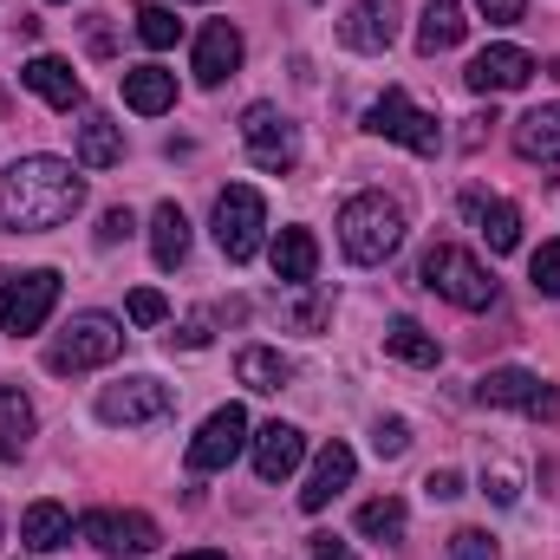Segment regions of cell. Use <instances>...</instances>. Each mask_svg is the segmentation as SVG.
Wrapping results in <instances>:
<instances>
[{"label": "cell", "mask_w": 560, "mask_h": 560, "mask_svg": "<svg viewBox=\"0 0 560 560\" xmlns=\"http://www.w3.org/2000/svg\"><path fill=\"white\" fill-rule=\"evenodd\" d=\"M463 215L482 229V242H489L495 255H515V248H522V209H515V202L469 189V196H463Z\"/></svg>", "instance_id": "obj_18"}, {"label": "cell", "mask_w": 560, "mask_h": 560, "mask_svg": "<svg viewBox=\"0 0 560 560\" xmlns=\"http://www.w3.org/2000/svg\"><path fill=\"white\" fill-rule=\"evenodd\" d=\"M170 411H176V392L163 378H150V372H131V378H118V385L98 392V423H112V430L163 423Z\"/></svg>", "instance_id": "obj_8"}, {"label": "cell", "mask_w": 560, "mask_h": 560, "mask_svg": "<svg viewBox=\"0 0 560 560\" xmlns=\"http://www.w3.org/2000/svg\"><path fill=\"white\" fill-rule=\"evenodd\" d=\"M150 255H156V268H183V255H189V215L176 202H156V215H150Z\"/></svg>", "instance_id": "obj_28"}, {"label": "cell", "mask_w": 560, "mask_h": 560, "mask_svg": "<svg viewBox=\"0 0 560 560\" xmlns=\"http://www.w3.org/2000/svg\"><path fill=\"white\" fill-rule=\"evenodd\" d=\"M261 242H268V202H261V189L229 183V189L215 196V248H222L229 261H255Z\"/></svg>", "instance_id": "obj_6"}, {"label": "cell", "mask_w": 560, "mask_h": 560, "mask_svg": "<svg viewBox=\"0 0 560 560\" xmlns=\"http://www.w3.org/2000/svg\"><path fill=\"white\" fill-rule=\"evenodd\" d=\"M515 150L528 163H560V98L555 105H535L528 118H515Z\"/></svg>", "instance_id": "obj_24"}, {"label": "cell", "mask_w": 560, "mask_h": 560, "mask_svg": "<svg viewBox=\"0 0 560 560\" xmlns=\"http://www.w3.org/2000/svg\"><path fill=\"white\" fill-rule=\"evenodd\" d=\"M463 33H469V20H463V0H430L418 20V52H450V46H463Z\"/></svg>", "instance_id": "obj_26"}, {"label": "cell", "mask_w": 560, "mask_h": 560, "mask_svg": "<svg viewBox=\"0 0 560 560\" xmlns=\"http://www.w3.org/2000/svg\"><path fill=\"white\" fill-rule=\"evenodd\" d=\"M235 66H242V33L229 20H209L202 39H196V79L222 85V79H235Z\"/></svg>", "instance_id": "obj_19"}, {"label": "cell", "mask_w": 560, "mask_h": 560, "mask_svg": "<svg viewBox=\"0 0 560 560\" xmlns=\"http://www.w3.org/2000/svg\"><path fill=\"white\" fill-rule=\"evenodd\" d=\"M79 535L105 555H150L163 541V528L143 509H92V515H79Z\"/></svg>", "instance_id": "obj_12"}, {"label": "cell", "mask_w": 560, "mask_h": 560, "mask_svg": "<svg viewBox=\"0 0 560 560\" xmlns=\"http://www.w3.org/2000/svg\"><path fill=\"white\" fill-rule=\"evenodd\" d=\"M280 326H293V332H326V319H332V300L313 287V280H300V287H287L275 300Z\"/></svg>", "instance_id": "obj_27"}, {"label": "cell", "mask_w": 560, "mask_h": 560, "mask_svg": "<svg viewBox=\"0 0 560 560\" xmlns=\"http://www.w3.org/2000/svg\"><path fill=\"white\" fill-rule=\"evenodd\" d=\"M33 430H39L33 398H26L20 385H0V463H20L26 443H33Z\"/></svg>", "instance_id": "obj_22"}, {"label": "cell", "mask_w": 560, "mask_h": 560, "mask_svg": "<svg viewBox=\"0 0 560 560\" xmlns=\"http://www.w3.org/2000/svg\"><path fill=\"white\" fill-rule=\"evenodd\" d=\"M72 535H79V522H72V509H59V502H33V509L20 515V541H26L33 555H59Z\"/></svg>", "instance_id": "obj_21"}, {"label": "cell", "mask_w": 560, "mask_h": 560, "mask_svg": "<svg viewBox=\"0 0 560 560\" xmlns=\"http://www.w3.org/2000/svg\"><path fill=\"white\" fill-rule=\"evenodd\" d=\"M242 150H248V163L255 170H268V176H287L293 163H300V131H293V118L280 112V105H248L242 112Z\"/></svg>", "instance_id": "obj_9"}, {"label": "cell", "mask_w": 560, "mask_h": 560, "mask_svg": "<svg viewBox=\"0 0 560 560\" xmlns=\"http://www.w3.org/2000/svg\"><path fill=\"white\" fill-rule=\"evenodd\" d=\"M131 229H138V222H131V209H105V215H98V248H118Z\"/></svg>", "instance_id": "obj_38"}, {"label": "cell", "mask_w": 560, "mask_h": 560, "mask_svg": "<svg viewBox=\"0 0 560 560\" xmlns=\"http://www.w3.org/2000/svg\"><path fill=\"white\" fill-rule=\"evenodd\" d=\"M476 13H482L489 26H515V20L528 13V0H476Z\"/></svg>", "instance_id": "obj_39"}, {"label": "cell", "mask_w": 560, "mask_h": 560, "mask_svg": "<svg viewBox=\"0 0 560 560\" xmlns=\"http://www.w3.org/2000/svg\"><path fill=\"white\" fill-rule=\"evenodd\" d=\"M125 163V125H112V112H85L79 118V170H118Z\"/></svg>", "instance_id": "obj_20"}, {"label": "cell", "mask_w": 560, "mask_h": 560, "mask_svg": "<svg viewBox=\"0 0 560 560\" xmlns=\"http://www.w3.org/2000/svg\"><path fill=\"white\" fill-rule=\"evenodd\" d=\"M248 450H255V476L261 482H280V476H293L300 469V456H306V436L293 430V423H261L255 436H248Z\"/></svg>", "instance_id": "obj_17"}, {"label": "cell", "mask_w": 560, "mask_h": 560, "mask_svg": "<svg viewBox=\"0 0 560 560\" xmlns=\"http://www.w3.org/2000/svg\"><path fill=\"white\" fill-rule=\"evenodd\" d=\"M476 398L495 405V411H522V418L560 423V392L541 372H528V365H489V372L476 378Z\"/></svg>", "instance_id": "obj_7"}, {"label": "cell", "mask_w": 560, "mask_h": 560, "mask_svg": "<svg viewBox=\"0 0 560 560\" xmlns=\"http://www.w3.org/2000/svg\"><path fill=\"white\" fill-rule=\"evenodd\" d=\"M242 450H248V411H242V405H222V411H209L202 430L189 436V469H196V476H215V469H229Z\"/></svg>", "instance_id": "obj_11"}, {"label": "cell", "mask_w": 560, "mask_h": 560, "mask_svg": "<svg viewBox=\"0 0 560 560\" xmlns=\"http://www.w3.org/2000/svg\"><path fill=\"white\" fill-rule=\"evenodd\" d=\"M365 131L372 138H392L405 143L411 156H436L443 150V125H436V112H423V105H411V92H378L372 105H365Z\"/></svg>", "instance_id": "obj_5"}, {"label": "cell", "mask_w": 560, "mask_h": 560, "mask_svg": "<svg viewBox=\"0 0 560 560\" xmlns=\"http://www.w3.org/2000/svg\"><path fill=\"white\" fill-rule=\"evenodd\" d=\"M398 20H405L398 0H352V13L339 20V46L346 52H385L398 39Z\"/></svg>", "instance_id": "obj_14"}, {"label": "cell", "mask_w": 560, "mask_h": 560, "mask_svg": "<svg viewBox=\"0 0 560 560\" xmlns=\"http://www.w3.org/2000/svg\"><path fill=\"white\" fill-rule=\"evenodd\" d=\"M352 469H359V456H352L346 443H326V450L313 456V469H306V489H300V509H306V515H319V509H332V495H346V489H352Z\"/></svg>", "instance_id": "obj_16"}, {"label": "cell", "mask_w": 560, "mask_h": 560, "mask_svg": "<svg viewBox=\"0 0 560 560\" xmlns=\"http://www.w3.org/2000/svg\"><path fill=\"white\" fill-rule=\"evenodd\" d=\"M418 280L430 287V293H443L450 306H463V313L495 306V275H489L469 248H456V242H436V248L418 261Z\"/></svg>", "instance_id": "obj_4"}, {"label": "cell", "mask_w": 560, "mask_h": 560, "mask_svg": "<svg viewBox=\"0 0 560 560\" xmlns=\"http://www.w3.org/2000/svg\"><path fill=\"white\" fill-rule=\"evenodd\" d=\"M528 275H535V293H548V300H560V242H541V248H535Z\"/></svg>", "instance_id": "obj_34"}, {"label": "cell", "mask_w": 560, "mask_h": 560, "mask_svg": "<svg viewBox=\"0 0 560 560\" xmlns=\"http://www.w3.org/2000/svg\"><path fill=\"white\" fill-rule=\"evenodd\" d=\"M176 33H183V20L163 7V0H150V7H138V39L150 46V52H170L176 46Z\"/></svg>", "instance_id": "obj_32"}, {"label": "cell", "mask_w": 560, "mask_h": 560, "mask_svg": "<svg viewBox=\"0 0 560 560\" xmlns=\"http://www.w3.org/2000/svg\"><path fill=\"white\" fill-rule=\"evenodd\" d=\"M268 255H275V275L287 280V287H300V280L319 275V242H313V229H280Z\"/></svg>", "instance_id": "obj_25"}, {"label": "cell", "mask_w": 560, "mask_h": 560, "mask_svg": "<svg viewBox=\"0 0 560 560\" xmlns=\"http://www.w3.org/2000/svg\"><path fill=\"white\" fill-rule=\"evenodd\" d=\"M52 306H59V275L52 268H26V275L0 268V326L7 332H39L52 319Z\"/></svg>", "instance_id": "obj_10"}, {"label": "cell", "mask_w": 560, "mask_h": 560, "mask_svg": "<svg viewBox=\"0 0 560 560\" xmlns=\"http://www.w3.org/2000/svg\"><path fill=\"white\" fill-rule=\"evenodd\" d=\"M450 560H495V541L482 528H456L450 535Z\"/></svg>", "instance_id": "obj_37"}, {"label": "cell", "mask_w": 560, "mask_h": 560, "mask_svg": "<svg viewBox=\"0 0 560 560\" xmlns=\"http://www.w3.org/2000/svg\"><path fill=\"white\" fill-rule=\"evenodd\" d=\"M339 248H346V261H359V268H385V261L405 248V209H398L385 189L352 196V202L339 209Z\"/></svg>", "instance_id": "obj_2"}, {"label": "cell", "mask_w": 560, "mask_h": 560, "mask_svg": "<svg viewBox=\"0 0 560 560\" xmlns=\"http://www.w3.org/2000/svg\"><path fill=\"white\" fill-rule=\"evenodd\" d=\"M405 528H411V515H405L398 495H378V502L359 509V535L365 541H405Z\"/></svg>", "instance_id": "obj_31"}, {"label": "cell", "mask_w": 560, "mask_h": 560, "mask_svg": "<svg viewBox=\"0 0 560 560\" xmlns=\"http://www.w3.org/2000/svg\"><path fill=\"white\" fill-rule=\"evenodd\" d=\"M170 339H176L183 352H202V346H209V326H202V319H189V326H176Z\"/></svg>", "instance_id": "obj_41"}, {"label": "cell", "mask_w": 560, "mask_h": 560, "mask_svg": "<svg viewBox=\"0 0 560 560\" xmlns=\"http://www.w3.org/2000/svg\"><path fill=\"white\" fill-rule=\"evenodd\" d=\"M85 209V176L66 156H20L0 170V229L7 235H46Z\"/></svg>", "instance_id": "obj_1"}, {"label": "cell", "mask_w": 560, "mask_h": 560, "mask_svg": "<svg viewBox=\"0 0 560 560\" xmlns=\"http://www.w3.org/2000/svg\"><path fill=\"white\" fill-rule=\"evenodd\" d=\"M482 495H495V502H502V509H515V502H522V469H515V463H502V456H495V463H489V469H482Z\"/></svg>", "instance_id": "obj_33"}, {"label": "cell", "mask_w": 560, "mask_h": 560, "mask_svg": "<svg viewBox=\"0 0 560 560\" xmlns=\"http://www.w3.org/2000/svg\"><path fill=\"white\" fill-rule=\"evenodd\" d=\"M118 352H125V326H118L112 313H72V319L52 332V346H46V372H59V378L98 372V365H112Z\"/></svg>", "instance_id": "obj_3"}, {"label": "cell", "mask_w": 560, "mask_h": 560, "mask_svg": "<svg viewBox=\"0 0 560 560\" xmlns=\"http://www.w3.org/2000/svg\"><path fill=\"white\" fill-rule=\"evenodd\" d=\"M528 79H535V59H528L522 46H482V52L469 59V72H463V85L482 92V98H495V92H522Z\"/></svg>", "instance_id": "obj_13"}, {"label": "cell", "mask_w": 560, "mask_h": 560, "mask_svg": "<svg viewBox=\"0 0 560 560\" xmlns=\"http://www.w3.org/2000/svg\"><path fill=\"white\" fill-rule=\"evenodd\" d=\"M118 560H138V555H118Z\"/></svg>", "instance_id": "obj_44"}, {"label": "cell", "mask_w": 560, "mask_h": 560, "mask_svg": "<svg viewBox=\"0 0 560 560\" xmlns=\"http://www.w3.org/2000/svg\"><path fill=\"white\" fill-rule=\"evenodd\" d=\"M423 489H430V502H456V495H463V476H456V469H430Z\"/></svg>", "instance_id": "obj_40"}, {"label": "cell", "mask_w": 560, "mask_h": 560, "mask_svg": "<svg viewBox=\"0 0 560 560\" xmlns=\"http://www.w3.org/2000/svg\"><path fill=\"white\" fill-rule=\"evenodd\" d=\"M163 7H170V0H163Z\"/></svg>", "instance_id": "obj_45"}, {"label": "cell", "mask_w": 560, "mask_h": 560, "mask_svg": "<svg viewBox=\"0 0 560 560\" xmlns=\"http://www.w3.org/2000/svg\"><path fill=\"white\" fill-rule=\"evenodd\" d=\"M235 378H242L248 392H287V385H293V359L275 352V346H248V352L235 359Z\"/></svg>", "instance_id": "obj_29"}, {"label": "cell", "mask_w": 560, "mask_h": 560, "mask_svg": "<svg viewBox=\"0 0 560 560\" xmlns=\"http://www.w3.org/2000/svg\"><path fill=\"white\" fill-rule=\"evenodd\" d=\"M176 560H229V555H209V548H196V555H176Z\"/></svg>", "instance_id": "obj_43"}, {"label": "cell", "mask_w": 560, "mask_h": 560, "mask_svg": "<svg viewBox=\"0 0 560 560\" xmlns=\"http://www.w3.org/2000/svg\"><path fill=\"white\" fill-rule=\"evenodd\" d=\"M385 352H392V359H405V365H436V359H443L436 332H423L418 319H405V313L385 326Z\"/></svg>", "instance_id": "obj_30"}, {"label": "cell", "mask_w": 560, "mask_h": 560, "mask_svg": "<svg viewBox=\"0 0 560 560\" xmlns=\"http://www.w3.org/2000/svg\"><path fill=\"white\" fill-rule=\"evenodd\" d=\"M372 450H378V456H405V450H411V423L405 418H378L372 423Z\"/></svg>", "instance_id": "obj_36"}, {"label": "cell", "mask_w": 560, "mask_h": 560, "mask_svg": "<svg viewBox=\"0 0 560 560\" xmlns=\"http://www.w3.org/2000/svg\"><path fill=\"white\" fill-rule=\"evenodd\" d=\"M125 313H131V326H163V319H170V300H163L156 287H138V293L125 300Z\"/></svg>", "instance_id": "obj_35"}, {"label": "cell", "mask_w": 560, "mask_h": 560, "mask_svg": "<svg viewBox=\"0 0 560 560\" xmlns=\"http://www.w3.org/2000/svg\"><path fill=\"white\" fill-rule=\"evenodd\" d=\"M313 560H359V555H352L339 535H313Z\"/></svg>", "instance_id": "obj_42"}, {"label": "cell", "mask_w": 560, "mask_h": 560, "mask_svg": "<svg viewBox=\"0 0 560 560\" xmlns=\"http://www.w3.org/2000/svg\"><path fill=\"white\" fill-rule=\"evenodd\" d=\"M20 85H26L33 98H46L52 112H72V105H85V85H79L72 59H59V52H39V59H26V66H20Z\"/></svg>", "instance_id": "obj_15"}, {"label": "cell", "mask_w": 560, "mask_h": 560, "mask_svg": "<svg viewBox=\"0 0 560 560\" xmlns=\"http://www.w3.org/2000/svg\"><path fill=\"white\" fill-rule=\"evenodd\" d=\"M125 105L138 118H163L176 105V72H163V66H125Z\"/></svg>", "instance_id": "obj_23"}]
</instances>
